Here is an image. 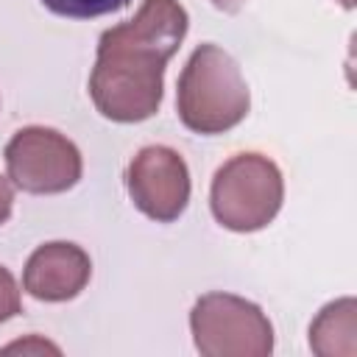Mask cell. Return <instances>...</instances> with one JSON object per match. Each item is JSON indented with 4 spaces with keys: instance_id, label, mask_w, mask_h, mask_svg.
Segmentation results:
<instances>
[{
    "instance_id": "1",
    "label": "cell",
    "mask_w": 357,
    "mask_h": 357,
    "mask_svg": "<svg viewBox=\"0 0 357 357\" xmlns=\"http://www.w3.org/2000/svg\"><path fill=\"white\" fill-rule=\"evenodd\" d=\"M178 0H142L139 11L103 31L89 75L95 109L114 123H139L162 103L165 67L187 36Z\"/></svg>"
},
{
    "instance_id": "2",
    "label": "cell",
    "mask_w": 357,
    "mask_h": 357,
    "mask_svg": "<svg viewBox=\"0 0 357 357\" xmlns=\"http://www.w3.org/2000/svg\"><path fill=\"white\" fill-rule=\"evenodd\" d=\"M251 95L237 61L206 42L192 50L176 86L181 123L195 134H223L245 120Z\"/></svg>"
},
{
    "instance_id": "3",
    "label": "cell",
    "mask_w": 357,
    "mask_h": 357,
    "mask_svg": "<svg viewBox=\"0 0 357 357\" xmlns=\"http://www.w3.org/2000/svg\"><path fill=\"white\" fill-rule=\"evenodd\" d=\"M284 181L262 153H237L218 167L209 190V206L220 226L231 231L265 229L282 209Z\"/></svg>"
},
{
    "instance_id": "4",
    "label": "cell",
    "mask_w": 357,
    "mask_h": 357,
    "mask_svg": "<svg viewBox=\"0 0 357 357\" xmlns=\"http://www.w3.org/2000/svg\"><path fill=\"white\" fill-rule=\"evenodd\" d=\"M195 349L204 357H268L273 326L268 315L231 293H206L190 312Z\"/></svg>"
},
{
    "instance_id": "5",
    "label": "cell",
    "mask_w": 357,
    "mask_h": 357,
    "mask_svg": "<svg viewBox=\"0 0 357 357\" xmlns=\"http://www.w3.org/2000/svg\"><path fill=\"white\" fill-rule=\"evenodd\" d=\"M8 178L33 195H53L75 187L84 162L81 151L59 131L45 126L20 128L6 145Z\"/></svg>"
},
{
    "instance_id": "6",
    "label": "cell",
    "mask_w": 357,
    "mask_h": 357,
    "mask_svg": "<svg viewBox=\"0 0 357 357\" xmlns=\"http://www.w3.org/2000/svg\"><path fill=\"white\" fill-rule=\"evenodd\" d=\"M126 187L142 215L156 223H170L187 209L190 170L173 148L148 145L131 159L126 170Z\"/></svg>"
},
{
    "instance_id": "7",
    "label": "cell",
    "mask_w": 357,
    "mask_h": 357,
    "mask_svg": "<svg viewBox=\"0 0 357 357\" xmlns=\"http://www.w3.org/2000/svg\"><path fill=\"white\" fill-rule=\"evenodd\" d=\"M89 273L92 262L81 245L45 243L28 257L22 287L39 301H67L86 287Z\"/></svg>"
},
{
    "instance_id": "8",
    "label": "cell",
    "mask_w": 357,
    "mask_h": 357,
    "mask_svg": "<svg viewBox=\"0 0 357 357\" xmlns=\"http://www.w3.org/2000/svg\"><path fill=\"white\" fill-rule=\"evenodd\" d=\"M357 304L354 298H337L326 304L310 326V346L321 357H354L357 354Z\"/></svg>"
},
{
    "instance_id": "9",
    "label": "cell",
    "mask_w": 357,
    "mask_h": 357,
    "mask_svg": "<svg viewBox=\"0 0 357 357\" xmlns=\"http://www.w3.org/2000/svg\"><path fill=\"white\" fill-rule=\"evenodd\" d=\"M42 3H45V8H50L59 17L92 20V17H103V14L126 8L131 0H42Z\"/></svg>"
},
{
    "instance_id": "10",
    "label": "cell",
    "mask_w": 357,
    "mask_h": 357,
    "mask_svg": "<svg viewBox=\"0 0 357 357\" xmlns=\"http://www.w3.org/2000/svg\"><path fill=\"white\" fill-rule=\"evenodd\" d=\"M20 312V290L14 276L0 265V324Z\"/></svg>"
},
{
    "instance_id": "11",
    "label": "cell",
    "mask_w": 357,
    "mask_h": 357,
    "mask_svg": "<svg viewBox=\"0 0 357 357\" xmlns=\"http://www.w3.org/2000/svg\"><path fill=\"white\" fill-rule=\"evenodd\" d=\"M11 351H22V354H28V351H39V354L50 351V354H59V346L42 340V337H28V340H20V343H11V346L3 349V354H11Z\"/></svg>"
},
{
    "instance_id": "12",
    "label": "cell",
    "mask_w": 357,
    "mask_h": 357,
    "mask_svg": "<svg viewBox=\"0 0 357 357\" xmlns=\"http://www.w3.org/2000/svg\"><path fill=\"white\" fill-rule=\"evenodd\" d=\"M11 206H14V190H11L8 178H3V176H0V226L8 220Z\"/></svg>"
},
{
    "instance_id": "13",
    "label": "cell",
    "mask_w": 357,
    "mask_h": 357,
    "mask_svg": "<svg viewBox=\"0 0 357 357\" xmlns=\"http://www.w3.org/2000/svg\"><path fill=\"white\" fill-rule=\"evenodd\" d=\"M215 8H220V11H226V14H234V11H240L243 6H245V0H209Z\"/></svg>"
},
{
    "instance_id": "14",
    "label": "cell",
    "mask_w": 357,
    "mask_h": 357,
    "mask_svg": "<svg viewBox=\"0 0 357 357\" xmlns=\"http://www.w3.org/2000/svg\"><path fill=\"white\" fill-rule=\"evenodd\" d=\"M343 8H354V0H337Z\"/></svg>"
}]
</instances>
